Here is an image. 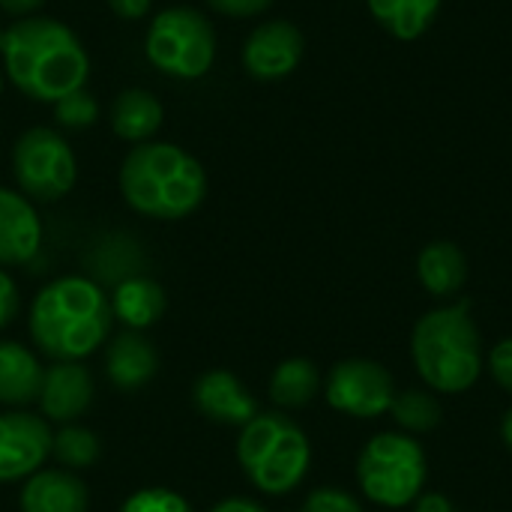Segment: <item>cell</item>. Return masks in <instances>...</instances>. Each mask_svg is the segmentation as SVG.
<instances>
[{
	"label": "cell",
	"instance_id": "obj_23",
	"mask_svg": "<svg viewBox=\"0 0 512 512\" xmlns=\"http://www.w3.org/2000/svg\"><path fill=\"white\" fill-rule=\"evenodd\" d=\"M390 417L405 435H426L441 426L444 408L432 390H402L393 399Z\"/></svg>",
	"mask_w": 512,
	"mask_h": 512
},
{
	"label": "cell",
	"instance_id": "obj_18",
	"mask_svg": "<svg viewBox=\"0 0 512 512\" xmlns=\"http://www.w3.org/2000/svg\"><path fill=\"white\" fill-rule=\"evenodd\" d=\"M162 102L141 90V87H129L123 90L114 105H111V129L117 138L132 141V144H144L147 138L156 135V129L162 126Z\"/></svg>",
	"mask_w": 512,
	"mask_h": 512
},
{
	"label": "cell",
	"instance_id": "obj_1",
	"mask_svg": "<svg viewBox=\"0 0 512 512\" xmlns=\"http://www.w3.org/2000/svg\"><path fill=\"white\" fill-rule=\"evenodd\" d=\"M3 66L9 81L36 102H57L81 90L90 57L81 39L57 18H21L3 30Z\"/></svg>",
	"mask_w": 512,
	"mask_h": 512
},
{
	"label": "cell",
	"instance_id": "obj_6",
	"mask_svg": "<svg viewBox=\"0 0 512 512\" xmlns=\"http://www.w3.org/2000/svg\"><path fill=\"white\" fill-rule=\"evenodd\" d=\"M426 450L414 435L381 432L357 456V483L363 495L387 510L411 507L426 486Z\"/></svg>",
	"mask_w": 512,
	"mask_h": 512
},
{
	"label": "cell",
	"instance_id": "obj_5",
	"mask_svg": "<svg viewBox=\"0 0 512 512\" xmlns=\"http://www.w3.org/2000/svg\"><path fill=\"white\" fill-rule=\"evenodd\" d=\"M246 477L267 495H288L309 471L312 447L306 432L285 414H258L243 426L237 444Z\"/></svg>",
	"mask_w": 512,
	"mask_h": 512
},
{
	"label": "cell",
	"instance_id": "obj_17",
	"mask_svg": "<svg viewBox=\"0 0 512 512\" xmlns=\"http://www.w3.org/2000/svg\"><path fill=\"white\" fill-rule=\"evenodd\" d=\"M105 369L114 387L120 390H138L144 387L156 369H159V357L153 351V345L138 336V333H123L111 342L108 357H105Z\"/></svg>",
	"mask_w": 512,
	"mask_h": 512
},
{
	"label": "cell",
	"instance_id": "obj_16",
	"mask_svg": "<svg viewBox=\"0 0 512 512\" xmlns=\"http://www.w3.org/2000/svg\"><path fill=\"white\" fill-rule=\"evenodd\" d=\"M417 279L432 297L450 300L468 282V258L456 243L435 240L417 258Z\"/></svg>",
	"mask_w": 512,
	"mask_h": 512
},
{
	"label": "cell",
	"instance_id": "obj_29",
	"mask_svg": "<svg viewBox=\"0 0 512 512\" xmlns=\"http://www.w3.org/2000/svg\"><path fill=\"white\" fill-rule=\"evenodd\" d=\"M216 12L222 15H237V18H249L264 12L273 0H207Z\"/></svg>",
	"mask_w": 512,
	"mask_h": 512
},
{
	"label": "cell",
	"instance_id": "obj_4",
	"mask_svg": "<svg viewBox=\"0 0 512 512\" xmlns=\"http://www.w3.org/2000/svg\"><path fill=\"white\" fill-rule=\"evenodd\" d=\"M120 189L126 204L150 219H183L204 201L207 177L183 147L144 141L123 159Z\"/></svg>",
	"mask_w": 512,
	"mask_h": 512
},
{
	"label": "cell",
	"instance_id": "obj_19",
	"mask_svg": "<svg viewBox=\"0 0 512 512\" xmlns=\"http://www.w3.org/2000/svg\"><path fill=\"white\" fill-rule=\"evenodd\" d=\"M165 306L168 300H165L162 285H156L147 276H129L117 282L114 297H111V312L132 330L153 327L165 315Z\"/></svg>",
	"mask_w": 512,
	"mask_h": 512
},
{
	"label": "cell",
	"instance_id": "obj_36",
	"mask_svg": "<svg viewBox=\"0 0 512 512\" xmlns=\"http://www.w3.org/2000/svg\"><path fill=\"white\" fill-rule=\"evenodd\" d=\"M0 45H3V30H0Z\"/></svg>",
	"mask_w": 512,
	"mask_h": 512
},
{
	"label": "cell",
	"instance_id": "obj_2",
	"mask_svg": "<svg viewBox=\"0 0 512 512\" xmlns=\"http://www.w3.org/2000/svg\"><path fill=\"white\" fill-rule=\"evenodd\" d=\"M111 318V300L93 279L63 276L36 294L30 309V333L48 357L75 363L105 342Z\"/></svg>",
	"mask_w": 512,
	"mask_h": 512
},
{
	"label": "cell",
	"instance_id": "obj_13",
	"mask_svg": "<svg viewBox=\"0 0 512 512\" xmlns=\"http://www.w3.org/2000/svg\"><path fill=\"white\" fill-rule=\"evenodd\" d=\"M39 243L42 222L33 204L21 192L0 186V264H27L39 252Z\"/></svg>",
	"mask_w": 512,
	"mask_h": 512
},
{
	"label": "cell",
	"instance_id": "obj_21",
	"mask_svg": "<svg viewBox=\"0 0 512 512\" xmlns=\"http://www.w3.org/2000/svg\"><path fill=\"white\" fill-rule=\"evenodd\" d=\"M369 9L390 36L411 42L432 27L441 0H369Z\"/></svg>",
	"mask_w": 512,
	"mask_h": 512
},
{
	"label": "cell",
	"instance_id": "obj_11",
	"mask_svg": "<svg viewBox=\"0 0 512 512\" xmlns=\"http://www.w3.org/2000/svg\"><path fill=\"white\" fill-rule=\"evenodd\" d=\"M303 33L291 21H264L243 45V66L252 78L279 81L291 75L303 57Z\"/></svg>",
	"mask_w": 512,
	"mask_h": 512
},
{
	"label": "cell",
	"instance_id": "obj_7",
	"mask_svg": "<svg viewBox=\"0 0 512 512\" xmlns=\"http://www.w3.org/2000/svg\"><path fill=\"white\" fill-rule=\"evenodd\" d=\"M144 51L162 75L195 81L204 78L216 60V30L198 9L171 6L150 21Z\"/></svg>",
	"mask_w": 512,
	"mask_h": 512
},
{
	"label": "cell",
	"instance_id": "obj_9",
	"mask_svg": "<svg viewBox=\"0 0 512 512\" xmlns=\"http://www.w3.org/2000/svg\"><path fill=\"white\" fill-rule=\"evenodd\" d=\"M324 396L330 408L357 420H375L390 414L396 399V381L390 369L378 360L351 357L330 369Z\"/></svg>",
	"mask_w": 512,
	"mask_h": 512
},
{
	"label": "cell",
	"instance_id": "obj_37",
	"mask_svg": "<svg viewBox=\"0 0 512 512\" xmlns=\"http://www.w3.org/2000/svg\"><path fill=\"white\" fill-rule=\"evenodd\" d=\"M0 90H3V78H0Z\"/></svg>",
	"mask_w": 512,
	"mask_h": 512
},
{
	"label": "cell",
	"instance_id": "obj_30",
	"mask_svg": "<svg viewBox=\"0 0 512 512\" xmlns=\"http://www.w3.org/2000/svg\"><path fill=\"white\" fill-rule=\"evenodd\" d=\"M15 315H18V288H15V282L0 270V330L9 327Z\"/></svg>",
	"mask_w": 512,
	"mask_h": 512
},
{
	"label": "cell",
	"instance_id": "obj_8",
	"mask_svg": "<svg viewBox=\"0 0 512 512\" xmlns=\"http://www.w3.org/2000/svg\"><path fill=\"white\" fill-rule=\"evenodd\" d=\"M12 168H15V180L21 192L36 201L63 198L75 186V177H78V165H75V153L69 141L48 126L27 129L15 141Z\"/></svg>",
	"mask_w": 512,
	"mask_h": 512
},
{
	"label": "cell",
	"instance_id": "obj_24",
	"mask_svg": "<svg viewBox=\"0 0 512 512\" xmlns=\"http://www.w3.org/2000/svg\"><path fill=\"white\" fill-rule=\"evenodd\" d=\"M51 453L66 465V468H90L99 456V441L93 432L81 426H66L54 435Z\"/></svg>",
	"mask_w": 512,
	"mask_h": 512
},
{
	"label": "cell",
	"instance_id": "obj_14",
	"mask_svg": "<svg viewBox=\"0 0 512 512\" xmlns=\"http://www.w3.org/2000/svg\"><path fill=\"white\" fill-rule=\"evenodd\" d=\"M93 399V378L78 363H57L42 375L39 405L54 423H69L87 411Z\"/></svg>",
	"mask_w": 512,
	"mask_h": 512
},
{
	"label": "cell",
	"instance_id": "obj_34",
	"mask_svg": "<svg viewBox=\"0 0 512 512\" xmlns=\"http://www.w3.org/2000/svg\"><path fill=\"white\" fill-rule=\"evenodd\" d=\"M45 0H0V9L9 12V15H27L33 9H39Z\"/></svg>",
	"mask_w": 512,
	"mask_h": 512
},
{
	"label": "cell",
	"instance_id": "obj_10",
	"mask_svg": "<svg viewBox=\"0 0 512 512\" xmlns=\"http://www.w3.org/2000/svg\"><path fill=\"white\" fill-rule=\"evenodd\" d=\"M54 435L42 417L3 414L0 417V483L33 477L51 453Z\"/></svg>",
	"mask_w": 512,
	"mask_h": 512
},
{
	"label": "cell",
	"instance_id": "obj_12",
	"mask_svg": "<svg viewBox=\"0 0 512 512\" xmlns=\"http://www.w3.org/2000/svg\"><path fill=\"white\" fill-rule=\"evenodd\" d=\"M192 396L198 411L222 426H246L258 417V402L252 399V393L240 384L237 375L225 369H213L201 375Z\"/></svg>",
	"mask_w": 512,
	"mask_h": 512
},
{
	"label": "cell",
	"instance_id": "obj_31",
	"mask_svg": "<svg viewBox=\"0 0 512 512\" xmlns=\"http://www.w3.org/2000/svg\"><path fill=\"white\" fill-rule=\"evenodd\" d=\"M150 3L153 0H108L111 12L120 15L123 21H138L150 12Z\"/></svg>",
	"mask_w": 512,
	"mask_h": 512
},
{
	"label": "cell",
	"instance_id": "obj_15",
	"mask_svg": "<svg viewBox=\"0 0 512 512\" xmlns=\"http://www.w3.org/2000/svg\"><path fill=\"white\" fill-rule=\"evenodd\" d=\"M21 512H87V489L69 471H36L21 489Z\"/></svg>",
	"mask_w": 512,
	"mask_h": 512
},
{
	"label": "cell",
	"instance_id": "obj_33",
	"mask_svg": "<svg viewBox=\"0 0 512 512\" xmlns=\"http://www.w3.org/2000/svg\"><path fill=\"white\" fill-rule=\"evenodd\" d=\"M210 512H267L261 504L249 501V498H228L222 504H216Z\"/></svg>",
	"mask_w": 512,
	"mask_h": 512
},
{
	"label": "cell",
	"instance_id": "obj_20",
	"mask_svg": "<svg viewBox=\"0 0 512 512\" xmlns=\"http://www.w3.org/2000/svg\"><path fill=\"white\" fill-rule=\"evenodd\" d=\"M42 375H45L42 366L24 345L0 342V402L3 405H27L39 399Z\"/></svg>",
	"mask_w": 512,
	"mask_h": 512
},
{
	"label": "cell",
	"instance_id": "obj_32",
	"mask_svg": "<svg viewBox=\"0 0 512 512\" xmlns=\"http://www.w3.org/2000/svg\"><path fill=\"white\" fill-rule=\"evenodd\" d=\"M411 507H414V512H459L456 504L441 492H423Z\"/></svg>",
	"mask_w": 512,
	"mask_h": 512
},
{
	"label": "cell",
	"instance_id": "obj_3",
	"mask_svg": "<svg viewBox=\"0 0 512 512\" xmlns=\"http://www.w3.org/2000/svg\"><path fill=\"white\" fill-rule=\"evenodd\" d=\"M411 360L432 393L456 396L471 390L486 369L483 336L471 303L456 300L426 312L411 330Z\"/></svg>",
	"mask_w": 512,
	"mask_h": 512
},
{
	"label": "cell",
	"instance_id": "obj_22",
	"mask_svg": "<svg viewBox=\"0 0 512 512\" xmlns=\"http://www.w3.org/2000/svg\"><path fill=\"white\" fill-rule=\"evenodd\" d=\"M321 393V372L306 357H291L276 366L270 378V399L279 408H306Z\"/></svg>",
	"mask_w": 512,
	"mask_h": 512
},
{
	"label": "cell",
	"instance_id": "obj_28",
	"mask_svg": "<svg viewBox=\"0 0 512 512\" xmlns=\"http://www.w3.org/2000/svg\"><path fill=\"white\" fill-rule=\"evenodd\" d=\"M486 366H489L495 384H498L501 390H507L512 396V336L501 339V342L489 351Z\"/></svg>",
	"mask_w": 512,
	"mask_h": 512
},
{
	"label": "cell",
	"instance_id": "obj_25",
	"mask_svg": "<svg viewBox=\"0 0 512 512\" xmlns=\"http://www.w3.org/2000/svg\"><path fill=\"white\" fill-rule=\"evenodd\" d=\"M54 117H57V123L66 126V129H87L90 123H96L99 105H96V99L81 87V90H72V93H66L63 99L54 102Z\"/></svg>",
	"mask_w": 512,
	"mask_h": 512
},
{
	"label": "cell",
	"instance_id": "obj_26",
	"mask_svg": "<svg viewBox=\"0 0 512 512\" xmlns=\"http://www.w3.org/2000/svg\"><path fill=\"white\" fill-rule=\"evenodd\" d=\"M120 512H192L189 501L171 489H141L135 492Z\"/></svg>",
	"mask_w": 512,
	"mask_h": 512
},
{
	"label": "cell",
	"instance_id": "obj_35",
	"mask_svg": "<svg viewBox=\"0 0 512 512\" xmlns=\"http://www.w3.org/2000/svg\"><path fill=\"white\" fill-rule=\"evenodd\" d=\"M501 438H504V447L512 453V405L507 408L504 420H501Z\"/></svg>",
	"mask_w": 512,
	"mask_h": 512
},
{
	"label": "cell",
	"instance_id": "obj_27",
	"mask_svg": "<svg viewBox=\"0 0 512 512\" xmlns=\"http://www.w3.org/2000/svg\"><path fill=\"white\" fill-rule=\"evenodd\" d=\"M303 512H363V507L351 492H345L339 486H321L306 495Z\"/></svg>",
	"mask_w": 512,
	"mask_h": 512
}]
</instances>
